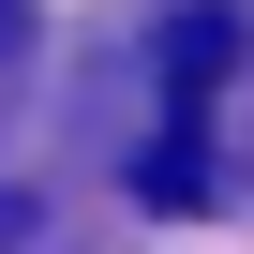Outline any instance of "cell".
Returning a JSON list of instances; mask_svg holds the SVG:
<instances>
[{
	"mask_svg": "<svg viewBox=\"0 0 254 254\" xmlns=\"http://www.w3.org/2000/svg\"><path fill=\"white\" fill-rule=\"evenodd\" d=\"M30 239H45V209H30V194H0V254H30Z\"/></svg>",
	"mask_w": 254,
	"mask_h": 254,
	"instance_id": "obj_2",
	"label": "cell"
},
{
	"mask_svg": "<svg viewBox=\"0 0 254 254\" xmlns=\"http://www.w3.org/2000/svg\"><path fill=\"white\" fill-rule=\"evenodd\" d=\"M30 60V0H0V75H15Z\"/></svg>",
	"mask_w": 254,
	"mask_h": 254,
	"instance_id": "obj_3",
	"label": "cell"
},
{
	"mask_svg": "<svg viewBox=\"0 0 254 254\" xmlns=\"http://www.w3.org/2000/svg\"><path fill=\"white\" fill-rule=\"evenodd\" d=\"M224 60H239V15H180V30H165V135H194V120H209Z\"/></svg>",
	"mask_w": 254,
	"mask_h": 254,
	"instance_id": "obj_1",
	"label": "cell"
}]
</instances>
